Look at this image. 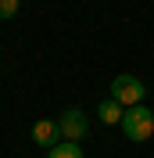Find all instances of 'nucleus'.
Instances as JSON below:
<instances>
[{"label":"nucleus","mask_w":154,"mask_h":158,"mask_svg":"<svg viewBox=\"0 0 154 158\" xmlns=\"http://www.w3.org/2000/svg\"><path fill=\"white\" fill-rule=\"evenodd\" d=\"M122 133H125V140H136V144H144V140H151L154 137V111L151 108H144V104H136V108H125V115H122Z\"/></svg>","instance_id":"nucleus-1"},{"label":"nucleus","mask_w":154,"mask_h":158,"mask_svg":"<svg viewBox=\"0 0 154 158\" xmlns=\"http://www.w3.org/2000/svg\"><path fill=\"white\" fill-rule=\"evenodd\" d=\"M111 97H115L122 108H136V104L147 97V86L136 76H115V83H111Z\"/></svg>","instance_id":"nucleus-2"},{"label":"nucleus","mask_w":154,"mask_h":158,"mask_svg":"<svg viewBox=\"0 0 154 158\" xmlns=\"http://www.w3.org/2000/svg\"><path fill=\"white\" fill-rule=\"evenodd\" d=\"M58 126H61V137H65V140H72V144H79V140L86 137L90 122H86V115H83L79 108H68L65 115L58 118Z\"/></svg>","instance_id":"nucleus-3"},{"label":"nucleus","mask_w":154,"mask_h":158,"mask_svg":"<svg viewBox=\"0 0 154 158\" xmlns=\"http://www.w3.org/2000/svg\"><path fill=\"white\" fill-rule=\"evenodd\" d=\"M58 137H61V126L50 122V118H39L36 126H32V140H36L39 148H58Z\"/></svg>","instance_id":"nucleus-4"},{"label":"nucleus","mask_w":154,"mask_h":158,"mask_svg":"<svg viewBox=\"0 0 154 158\" xmlns=\"http://www.w3.org/2000/svg\"><path fill=\"white\" fill-rule=\"evenodd\" d=\"M122 115H125V108L118 104L115 97L100 101V108H97V118H100V122H107V126H118V122H122Z\"/></svg>","instance_id":"nucleus-5"},{"label":"nucleus","mask_w":154,"mask_h":158,"mask_svg":"<svg viewBox=\"0 0 154 158\" xmlns=\"http://www.w3.org/2000/svg\"><path fill=\"white\" fill-rule=\"evenodd\" d=\"M47 158H83V148L72 144V140H65V144H58V148H50Z\"/></svg>","instance_id":"nucleus-6"},{"label":"nucleus","mask_w":154,"mask_h":158,"mask_svg":"<svg viewBox=\"0 0 154 158\" xmlns=\"http://www.w3.org/2000/svg\"><path fill=\"white\" fill-rule=\"evenodd\" d=\"M18 15V0H0V18H14Z\"/></svg>","instance_id":"nucleus-7"}]
</instances>
